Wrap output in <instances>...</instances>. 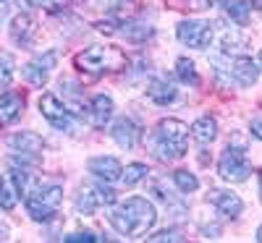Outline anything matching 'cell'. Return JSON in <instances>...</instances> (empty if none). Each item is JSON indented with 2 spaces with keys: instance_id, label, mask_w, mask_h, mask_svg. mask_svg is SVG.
I'll return each mask as SVG.
<instances>
[{
  "instance_id": "1",
  "label": "cell",
  "mask_w": 262,
  "mask_h": 243,
  "mask_svg": "<svg viewBox=\"0 0 262 243\" xmlns=\"http://www.w3.org/2000/svg\"><path fill=\"white\" fill-rule=\"evenodd\" d=\"M107 223L126 238H139L158 223V212L147 199L134 196L107 212Z\"/></svg>"
},
{
  "instance_id": "2",
  "label": "cell",
  "mask_w": 262,
  "mask_h": 243,
  "mask_svg": "<svg viewBox=\"0 0 262 243\" xmlns=\"http://www.w3.org/2000/svg\"><path fill=\"white\" fill-rule=\"evenodd\" d=\"M149 149L163 162L181 160L186 154V149H189V126L176 120V118L160 120L155 134L149 136Z\"/></svg>"
},
{
  "instance_id": "3",
  "label": "cell",
  "mask_w": 262,
  "mask_h": 243,
  "mask_svg": "<svg viewBox=\"0 0 262 243\" xmlns=\"http://www.w3.org/2000/svg\"><path fill=\"white\" fill-rule=\"evenodd\" d=\"M74 65L81 74H92V76H102L105 71H121L126 68V55L118 47H102V45H92L81 50L74 58Z\"/></svg>"
},
{
  "instance_id": "4",
  "label": "cell",
  "mask_w": 262,
  "mask_h": 243,
  "mask_svg": "<svg viewBox=\"0 0 262 243\" xmlns=\"http://www.w3.org/2000/svg\"><path fill=\"white\" fill-rule=\"evenodd\" d=\"M60 202H63V188L55 183L53 186H34L24 196L27 214L34 223H48V220H53L55 212L60 209Z\"/></svg>"
},
{
  "instance_id": "5",
  "label": "cell",
  "mask_w": 262,
  "mask_h": 243,
  "mask_svg": "<svg viewBox=\"0 0 262 243\" xmlns=\"http://www.w3.org/2000/svg\"><path fill=\"white\" fill-rule=\"evenodd\" d=\"M212 63H215L217 71H226L228 79H233L236 84H242V86H252L259 79V68H262L259 60L247 58V55H236V58L217 55V58H212Z\"/></svg>"
},
{
  "instance_id": "6",
  "label": "cell",
  "mask_w": 262,
  "mask_h": 243,
  "mask_svg": "<svg viewBox=\"0 0 262 243\" xmlns=\"http://www.w3.org/2000/svg\"><path fill=\"white\" fill-rule=\"evenodd\" d=\"M217 173L221 178L228 183H242L252 175V165L244 154V147H226V152L221 154V162H217Z\"/></svg>"
},
{
  "instance_id": "7",
  "label": "cell",
  "mask_w": 262,
  "mask_h": 243,
  "mask_svg": "<svg viewBox=\"0 0 262 243\" xmlns=\"http://www.w3.org/2000/svg\"><path fill=\"white\" fill-rule=\"evenodd\" d=\"M116 204V191L113 188H107V186H97V183H90V186H84L76 196V212L84 214V217H90L95 214L100 207H111Z\"/></svg>"
},
{
  "instance_id": "8",
  "label": "cell",
  "mask_w": 262,
  "mask_h": 243,
  "mask_svg": "<svg viewBox=\"0 0 262 243\" xmlns=\"http://www.w3.org/2000/svg\"><path fill=\"white\" fill-rule=\"evenodd\" d=\"M39 113L45 115V120L58 131H66V134H74L76 131V120L71 115V110L66 107L55 94H42L39 97Z\"/></svg>"
},
{
  "instance_id": "9",
  "label": "cell",
  "mask_w": 262,
  "mask_h": 243,
  "mask_svg": "<svg viewBox=\"0 0 262 243\" xmlns=\"http://www.w3.org/2000/svg\"><path fill=\"white\" fill-rule=\"evenodd\" d=\"M179 39L184 42V45L189 47H196V50H205L210 45V39H212V27L207 24V21H181L179 29H176Z\"/></svg>"
},
{
  "instance_id": "10",
  "label": "cell",
  "mask_w": 262,
  "mask_h": 243,
  "mask_svg": "<svg viewBox=\"0 0 262 243\" xmlns=\"http://www.w3.org/2000/svg\"><path fill=\"white\" fill-rule=\"evenodd\" d=\"M55 63H58V53L55 50H48V53H42L37 55L34 60H29L24 65V79L29 86H45L48 76H50V68H55Z\"/></svg>"
},
{
  "instance_id": "11",
  "label": "cell",
  "mask_w": 262,
  "mask_h": 243,
  "mask_svg": "<svg viewBox=\"0 0 262 243\" xmlns=\"http://www.w3.org/2000/svg\"><path fill=\"white\" fill-rule=\"evenodd\" d=\"M8 144L16 154H21V157H34V160L42 154V149H45V141H42V136L34 134V131H18V134H13L8 139Z\"/></svg>"
},
{
  "instance_id": "12",
  "label": "cell",
  "mask_w": 262,
  "mask_h": 243,
  "mask_svg": "<svg viewBox=\"0 0 262 243\" xmlns=\"http://www.w3.org/2000/svg\"><path fill=\"white\" fill-rule=\"evenodd\" d=\"M111 136H113V141L121 149H134L139 144V139H142V131L131 118H118L113 123V128H111Z\"/></svg>"
},
{
  "instance_id": "13",
  "label": "cell",
  "mask_w": 262,
  "mask_h": 243,
  "mask_svg": "<svg viewBox=\"0 0 262 243\" xmlns=\"http://www.w3.org/2000/svg\"><path fill=\"white\" fill-rule=\"evenodd\" d=\"M86 167H90L92 175H97L100 181H121V173H123V165L116 160V157H105V154H100V157H92L90 162H86Z\"/></svg>"
},
{
  "instance_id": "14",
  "label": "cell",
  "mask_w": 262,
  "mask_h": 243,
  "mask_svg": "<svg viewBox=\"0 0 262 243\" xmlns=\"http://www.w3.org/2000/svg\"><path fill=\"white\" fill-rule=\"evenodd\" d=\"M207 199L212 202V207L217 212H223L226 217H238V214H242V209H244L242 199H238L236 193H231V191H223V188H212Z\"/></svg>"
},
{
  "instance_id": "15",
  "label": "cell",
  "mask_w": 262,
  "mask_h": 243,
  "mask_svg": "<svg viewBox=\"0 0 262 243\" xmlns=\"http://www.w3.org/2000/svg\"><path fill=\"white\" fill-rule=\"evenodd\" d=\"M86 118H90L92 128H105V123L113 118V100L105 94H97L90 102V107H86Z\"/></svg>"
},
{
  "instance_id": "16",
  "label": "cell",
  "mask_w": 262,
  "mask_h": 243,
  "mask_svg": "<svg viewBox=\"0 0 262 243\" xmlns=\"http://www.w3.org/2000/svg\"><path fill=\"white\" fill-rule=\"evenodd\" d=\"M24 113V97L16 92H3L0 94V126H11Z\"/></svg>"
},
{
  "instance_id": "17",
  "label": "cell",
  "mask_w": 262,
  "mask_h": 243,
  "mask_svg": "<svg viewBox=\"0 0 262 243\" xmlns=\"http://www.w3.org/2000/svg\"><path fill=\"white\" fill-rule=\"evenodd\" d=\"M34 34H37V24H34L32 16H27V13L13 16V21H11V37H13L16 45L27 47L29 42L34 39Z\"/></svg>"
},
{
  "instance_id": "18",
  "label": "cell",
  "mask_w": 262,
  "mask_h": 243,
  "mask_svg": "<svg viewBox=\"0 0 262 243\" xmlns=\"http://www.w3.org/2000/svg\"><path fill=\"white\" fill-rule=\"evenodd\" d=\"M191 136H194L196 144H202V147L212 144L217 139V123H215V118H210V115L196 118L194 126H191Z\"/></svg>"
},
{
  "instance_id": "19",
  "label": "cell",
  "mask_w": 262,
  "mask_h": 243,
  "mask_svg": "<svg viewBox=\"0 0 262 243\" xmlns=\"http://www.w3.org/2000/svg\"><path fill=\"white\" fill-rule=\"evenodd\" d=\"M147 94H149L152 102H158V105H170L173 100H176L179 89L168 79H155V81L147 86Z\"/></svg>"
},
{
  "instance_id": "20",
  "label": "cell",
  "mask_w": 262,
  "mask_h": 243,
  "mask_svg": "<svg viewBox=\"0 0 262 243\" xmlns=\"http://www.w3.org/2000/svg\"><path fill=\"white\" fill-rule=\"evenodd\" d=\"M18 202V188L11 181V175H0V209L11 212Z\"/></svg>"
},
{
  "instance_id": "21",
  "label": "cell",
  "mask_w": 262,
  "mask_h": 243,
  "mask_svg": "<svg viewBox=\"0 0 262 243\" xmlns=\"http://www.w3.org/2000/svg\"><path fill=\"white\" fill-rule=\"evenodd\" d=\"M223 8H226V13L236 21V24H247L252 3L249 0H223Z\"/></svg>"
},
{
  "instance_id": "22",
  "label": "cell",
  "mask_w": 262,
  "mask_h": 243,
  "mask_svg": "<svg viewBox=\"0 0 262 243\" xmlns=\"http://www.w3.org/2000/svg\"><path fill=\"white\" fill-rule=\"evenodd\" d=\"M147 173H149L147 165H142V162H131V165H126V170L121 173V181H123L126 186H137L139 181L147 178Z\"/></svg>"
},
{
  "instance_id": "23",
  "label": "cell",
  "mask_w": 262,
  "mask_h": 243,
  "mask_svg": "<svg viewBox=\"0 0 262 243\" xmlns=\"http://www.w3.org/2000/svg\"><path fill=\"white\" fill-rule=\"evenodd\" d=\"M121 34L131 42H142L147 37H152V27H144V24H137V21H126V24H121Z\"/></svg>"
},
{
  "instance_id": "24",
  "label": "cell",
  "mask_w": 262,
  "mask_h": 243,
  "mask_svg": "<svg viewBox=\"0 0 262 243\" xmlns=\"http://www.w3.org/2000/svg\"><path fill=\"white\" fill-rule=\"evenodd\" d=\"M176 74H179V79H181L184 84H191V86L200 84V76H196V65H194L189 58H179V60H176Z\"/></svg>"
},
{
  "instance_id": "25",
  "label": "cell",
  "mask_w": 262,
  "mask_h": 243,
  "mask_svg": "<svg viewBox=\"0 0 262 243\" xmlns=\"http://www.w3.org/2000/svg\"><path fill=\"white\" fill-rule=\"evenodd\" d=\"M221 47H223L226 55H228L231 50H244V47H247V37L238 34L236 29H228V32H223V37H221Z\"/></svg>"
},
{
  "instance_id": "26",
  "label": "cell",
  "mask_w": 262,
  "mask_h": 243,
  "mask_svg": "<svg viewBox=\"0 0 262 243\" xmlns=\"http://www.w3.org/2000/svg\"><path fill=\"white\" fill-rule=\"evenodd\" d=\"M173 183L179 186L181 193H191V191L200 188V181H196V175L189 173V170H176V173H173Z\"/></svg>"
},
{
  "instance_id": "27",
  "label": "cell",
  "mask_w": 262,
  "mask_h": 243,
  "mask_svg": "<svg viewBox=\"0 0 262 243\" xmlns=\"http://www.w3.org/2000/svg\"><path fill=\"white\" fill-rule=\"evenodd\" d=\"M147 240H152V243H165V240H184V235L179 233V230H160V233H155V235H147Z\"/></svg>"
},
{
  "instance_id": "28",
  "label": "cell",
  "mask_w": 262,
  "mask_h": 243,
  "mask_svg": "<svg viewBox=\"0 0 262 243\" xmlns=\"http://www.w3.org/2000/svg\"><path fill=\"white\" fill-rule=\"evenodd\" d=\"M11 76H13V71H11V60H0V92H3L6 86L11 84Z\"/></svg>"
},
{
  "instance_id": "29",
  "label": "cell",
  "mask_w": 262,
  "mask_h": 243,
  "mask_svg": "<svg viewBox=\"0 0 262 243\" xmlns=\"http://www.w3.org/2000/svg\"><path fill=\"white\" fill-rule=\"evenodd\" d=\"M63 240H66V243H81V240L90 243V240H102V238L95 235V233H86V230H84V233H71V235H66Z\"/></svg>"
},
{
  "instance_id": "30",
  "label": "cell",
  "mask_w": 262,
  "mask_h": 243,
  "mask_svg": "<svg viewBox=\"0 0 262 243\" xmlns=\"http://www.w3.org/2000/svg\"><path fill=\"white\" fill-rule=\"evenodd\" d=\"M29 6H37V8H45V11H58L63 6V0H27Z\"/></svg>"
},
{
  "instance_id": "31",
  "label": "cell",
  "mask_w": 262,
  "mask_h": 243,
  "mask_svg": "<svg viewBox=\"0 0 262 243\" xmlns=\"http://www.w3.org/2000/svg\"><path fill=\"white\" fill-rule=\"evenodd\" d=\"M116 27H121L118 21H97V32H102V34H116L118 32Z\"/></svg>"
},
{
  "instance_id": "32",
  "label": "cell",
  "mask_w": 262,
  "mask_h": 243,
  "mask_svg": "<svg viewBox=\"0 0 262 243\" xmlns=\"http://www.w3.org/2000/svg\"><path fill=\"white\" fill-rule=\"evenodd\" d=\"M249 131H252L254 139H262V118H254L252 126H249Z\"/></svg>"
},
{
  "instance_id": "33",
  "label": "cell",
  "mask_w": 262,
  "mask_h": 243,
  "mask_svg": "<svg viewBox=\"0 0 262 243\" xmlns=\"http://www.w3.org/2000/svg\"><path fill=\"white\" fill-rule=\"evenodd\" d=\"M6 238H8V228L0 223V240H6Z\"/></svg>"
},
{
  "instance_id": "34",
  "label": "cell",
  "mask_w": 262,
  "mask_h": 243,
  "mask_svg": "<svg viewBox=\"0 0 262 243\" xmlns=\"http://www.w3.org/2000/svg\"><path fill=\"white\" fill-rule=\"evenodd\" d=\"M257 240L262 243V225H259V230H257Z\"/></svg>"
},
{
  "instance_id": "35",
  "label": "cell",
  "mask_w": 262,
  "mask_h": 243,
  "mask_svg": "<svg viewBox=\"0 0 262 243\" xmlns=\"http://www.w3.org/2000/svg\"><path fill=\"white\" fill-rule=\"evenodd\" d=\"M254 6H257V8L262 11V0H254Z\"/></svg>"
},
{
  "instance_id": "36",
  "label": "cell",
  "mask_w": 262,
  "mask_h": 243,
  "mask_svg": "<svg viewBox=\"0 0 262 243\" xmlns=\"http://www.w3.org/2000/svg\"><path fill=\"white\" fill-rule=\"evenodd\" d=\"M259 193H262V175H259Z\"/></svg>"
}]
</instances>
